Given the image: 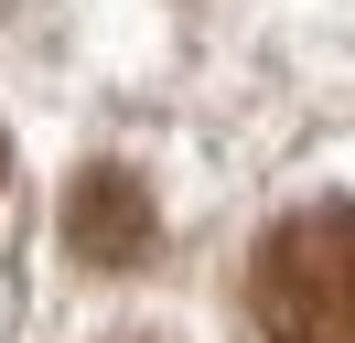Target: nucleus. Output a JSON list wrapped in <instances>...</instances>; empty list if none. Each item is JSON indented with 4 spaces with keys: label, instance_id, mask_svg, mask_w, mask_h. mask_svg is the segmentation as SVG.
<instances>
[{
    "label": "nucleus",
    "instance_id": "obj_2",
    "mask_svg": "<svg viewBox=\"0 0 355 343\" xmlns=\"http://www.w3.org/2000/svg\"><path fill=\"white\" fill-rule=\"evenodd\" d=\"M65 247L87 257V268H140V257L162 247L151 183H140V172H119V161L76 172V193H65Z\"/></svg>",
    "mask_w": 355,
    "mask_h": 343
},
{
    "label": "nucleus",
    "instance_id": "obj_3",
    "mask_svg": "<svg viewBox=\"0 0 355 343\" xmlns=\"http://www.w3.org/2000/svg\"><path fill=\"white\" fill-rule=\"evenodd\" d=\"M0 172H11V140H0Z\"/></svg>",
    "mask_w": 355,
    "mask_h": 343
},
{
    "label": "nucleus",
    "instance_id": "obj_1",
    "mask_svg": "<svg viewBox=\"0 0 355 343\" xmlns=\"http://www.w3.org/2000/svg\"><path fill=\"white\" fill-rule=\"evenodd\" d=\"M248 311L269 343H355V204H291L248 257Z\"/></svg>",
    "mask_w": 355,
    "mask_h": 343
}]
</instances>
